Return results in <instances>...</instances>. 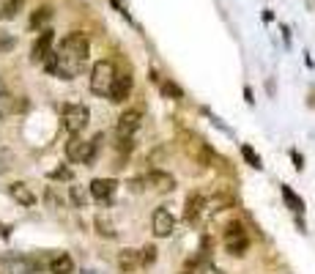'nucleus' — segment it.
<instances>
[{"label": "nucleus", "mask_w": 315, "mask_h": 274, "mask_svg": "<svg viewBox=\"0 0 315 274\" xmlns=\"http://www.w3.org/2000/svg\"><path fill=\"white\" fill-rule=\"evenodd\" d=\"M44 63H47V71L58 74L60 80H74L88 63V36L69 33L60 42L58 52H50V58Z\"/></svg>", "instance_id": "f257e3e1"}, {"label": "nucleus", "mask_w": 315, "mask_h": 274, "mask_svg": "<svg viewBox=\"0 0 315 274\" xmlns=\"http://www.w3.org/2000/svg\"><path fill=\"white\" fill-rule=\"evenodd\" d=\"M101 140H104L101 134H96L93 140H82L80 134H72V140H69V146H66V156L72 159V162L91 165L93 159H96V151H99V143Z\"/></svg>", "instance_id": "f03ea898"}, {"label": "nucleus", "mask_w": 315, "mask_h": 274, "mask_svg": "<svg viewBox=\"0 0 315 274\" xmlns=\"http://www.w3.org/2000/svg\"><path fill=\"white\" fill-rule=\"evenodd\" d=\"M115 66L110 61H99L96 66L91 69V91L96 96H107L110 88H113V80H115Z\"/></svg>", "instance_id": "7ed1b4c3"}, {"label": "nucleus", "mask_w": 315, "mask_h": 274, "mask_svg": "<svg viewBox=\"0 0 315 274\" xmlns=\"http://www.w3.org/2000/svg\"><path fill=\"white\" fill-rule=\"evenodd\" d=\"M225 249L236 258H244L249 249V239H247V230H244L241 222H230L225 230Z\"/></svg>", "instance_id": "20e7f679"}, {"label": "nucleus", "mask_w": 315, "mask_h": 274, "mask_svg": "<svg viewBox=\"0 0 315 274\" xmlns=\"http://www.w3.org/2000/svg\"><path fill=\"white\" fill-rule=\"evenodd\" d=\"M91 121V112L85 104H66L63 107V126H66L69 134H80Z\"/></svg>", "instance_id": "39448f33"}, {"label": "nucleus", "mask_w": 315, "mask_h": 274, "mask_svg": "<svg viewBox=\"0 0 315 274\" xmlns=\"http://www.w3.org/2000/svg\"><path fill=\"white\" fill-rule=\"evenodd\" d=\"M132 187L135 189H156V192H170V189H176V179H173L170 173H148L143 175V179H137V181H132Z\"/></svg>", "instance_id": "423d86ee"}, {"label": "nucleus", "mask_w": 315, "mask_h": 274, "mask_svg": "<svg viewBox=\"0 0 315 274\" xmlns=\"http://www.w3.org/2000/svg\"><path fill=\"white\" fill-rule=\"evenodd\" d=\"M30 271H33V261L25 255L9 252L0 258V274H30Z\"/></svg>", "instance_id": "0eeeda50"}, {"label": "nucleus", "mask_w": 315, "mask_h": 274, "mask_svg": "<svg viewBox=\"0 0 315 274\" xmlns=\"http://www.w3.org/2000/svg\"><path fill=\"white\" fill-rule=\"evenodd\" d=\"M52 42H55L52 28H41V33H38V38L33 42V50H30V61L44 63L47 58H50V52H52Z\"/></svg>", "instance_id": "6e6552de"}, {"label": "nucleus", "mask_w": 315, "mask_h": 274, "mask_svg": "<svg viewBox=\"0 0 315 274\" xmlns=\"http://www.w3.org/2000/svg\"><path fill=\"white\" fill-rule=\"evenodd\" d=\"M88 192H91L93 200H99V203H110L118 192V181L115 179H93Z\"/></svg>", "instance_id": "1a4fd4ad"}, {"label": "nucleus", "mask_w": 315, "mask_h": 274, "mask_svg": "<svg viewBox=\"0 0 315 274\" xmlns=\"http://www.w3.org/2000/svg\"><path fill=\"white\" fill-rule=\"evenodd\" d=\"M140 124H143V115H140L137 110H126L121 118H118V137L121 140H132V137L137 134Z\"/></svg>", "instance_id": "9d476101"}, {"label": "nucleus", "mask_w": 315, "mask_h": 274, "mask_svg": "<svg viewBox=\"0 0 315 274\" xmlns=\"http://www.w3.org/2000/svg\"><path fill=\"white\" fill-rule=\"evenodd\" d=\"M173 230H176V220H173V214L167 211V208H156V211H154V236L167 239V236H173Z\"/></svg>", "instance_id": "9b49d317"}, {"label": "nucleus", "mask_w": 315, "mask_h": 274, "mask_svg": "<svg viewBox=\"0 0 315 274\" xmlns=\"http://www.w3.org/2000/svg\"><path fill=\"white\" fill-rule=\"evenodd\" d=\"M129 93H132V77L129 74H115L113 80V88H110V102H123V99H129Z\"/></svg>", "instance_id": "f8f14e48"}, {"label": "nucleus", "mask_w": 315, "mask_h": 274, "mask_svg": "<svg viewBox=\"0 0 315 274\" xmlns=\"http://www.w3.org/2000/svg\"><path fill=\"white\" fill-rule=\"evenodd\" d=\"M203 208H206V198L203 195H189L186 198V203H184V220L186 222H198V217L203 214Z\"/></svg>", "instance_id": "ddd939ff"}, {"label": "nucleus", "mask_w": 315, "mask_h": 274, "mask_svg": "<svg viewBox=\"0 0 315 274\" xmlns=\"http://www.w3.org/2000/svg\"><path fill=\"white\" fill-rule=\"evenodd\" d=\"M9 195L17 200L19 206H36V195L30 192L28 184H22V181H14L11 187H9Z\"/></svg>", "instance_id": "4468645a"}, {"label": "nucleus", "mask_w": 315, "mask_h": 274, "mask_svg": "<svg viewBox=\"0 0 315 274\" xmlns=\"http://www.w3.org/2000/svg\"><path fill=\"white\" fill-rule=\"evenodd\" d=\"M280 192H282V200H285V206L290 208V211H296V214H302V211H304V200L299 198L296 192L288 187V184H282V187H280Z\"/></svg>", "instance_id": "2eb2a0df"}, {"label": "nucleus", "mask_w": 315, "mask_h": 274, "mask_svg": "<svg viewBox=\"0 0 315 274\" xmlns=\"http://www.w3.org/2000/svg\"><path fill=\"white\" fill-rule=\"evenodd\" d=\"M50 271H52V274H72V271H74V261H72L66 252H60V255L52 258Z\"/></svg>", "instance_id": "dca6fc26"}, {"label": "nucleus", "mask_w": 315, "mask_h": 274, "mask_svg": "<svg viewBox=\"0 0 315 274\" xmlns=\"http://www.w3.org/2000/svg\"><path fill=\"white\" fill-rule=\"evenodd\" d=\"M118 266H121L123 271H132L140 266V255L137 249H121V255H118Z\"/></svg>", "instance_id": "f3484780"}, {"label": "nucleus", "mask_w": 315, "mask_h": 274, "mask_svg": "<svg viewBox=\"0 0 315 274\" xmlns=\"http://www.w3.org/2000/svg\"><path fill=\"white\" fill-rule=\"evenodd\" d=\"M50 19H52V9H50V6H38V9L30 14V28L41 30Z\"/></svg>", "instance_id": "a211bd4d"}, {"label": "nucleus", "mask_w": 315, "mask_h": 274, "mask_svg": "<svg viewBox=\"0 0 315 274\" xmlns=\"http://www.w3.org/2000/svg\"><path fill=\"white\" fill-rule=\"evenodd\" d=\"M17 110H22V102H17L11 93H0V118L11 115V112H17Z\"/></svg>", "instance_id": "6ab92c4d"}, {"label": "nucleus", "mask_w": 315, "mask_h": 274, "mask_svg": "<svg viewBox=\"0 0 315 274\" xmlns=\"http://www.w3.org/2000/svg\"><path fill=\"white\" fill-rule=\"evenodd\" d=\"M241 156L247 159V165H249V167H255V170H263L261 156H258V154H255V151H252L249 146H241Z\"/></svg>", "instance_id": "aec40b11"}, {"label": "nucleus", "mask_w": 315, "mask_h": 274, "mask_svg": "<svg viewBox=\"0 0 315 274\" xmlns=\"http://www.w3.org/2000/svg\"><path fill=\"white\" fill-rule=\"evenodd\" d=\"M96 233H99V236H104V239H113L115 236V228L110 225L107 217H99V220H96Z\"/></svg>", "instance_id": "412c9836"}, {"label": "nucleus", "mask_w": 315, "mask_h": 274, "mask_svg": "<svg viewBox=\"0 0 315 274\" xmlns=\"http://www.w3.org/2000/svg\"><path fill=\"white\" fill-rule=\"evenodd\" d=\"M137 255H140V266H151L156 261V247H143V249H137Z\"/></svg>", "instance_id": "4be33fe9"}, {"label": "nucleus", "mask_w": 315, "mask_h": 274, "mask_svg": "<svg viewBox=\"0 0 315 274\" xmlns=\"http://www.w3.org/2000/svg\"><path fill=\"white\" fill-rule=\"evenodd\" d=\"M11 167H14V154L6 146H0V173L11 170Z\"/></svg>", "instance_id": "5701e85b"}, {"label": "nucleus", "mask_w": 315, "mask_h": 274, "mask_svg": "<svg viewBox=\"0 0 315 274\" xmlns=\"http://www.w3.org/2000/svg\"><path fill=\"white\" fill-rule=\"evenodd\" d=\"M17 47V38H14L9 30H0V52H11Z\"/></svg>", "instance_id": "b1692460"}, {"label": "nucleus", "mask_w": 315, "mask_h": 274, "mask_svg": "<svg viewBox=\"0 0 315 274\" xmlns=\"http://www.w3.org/2000/svg\"><path fill=\"white\" fill-rule=\"evenodd\" d=\"M72 200L77 206H85V200H88V192H85L82 187H72Z\"/></svg>", "instance_id": "393cba45"}, {"label": "nucleus", "mask_w": 315, "mask_h": 274, "mask_svg": "<svg viewBox=\"0 0 315 274\" xmlns=\"http://www.w3.org/2000/svg\"><path fill=\"white\" fill-rule=\"evenodd\" d=\"M162 93H164V96H173V99H181V96H184V93H181V88L173 85V83H164V85H162Z\"/></svg>", "instance_id": "a878e982"}, {"label": "nucleus", "mask_w": 315, "mask_h": 274, "mask_svg": "<svg viewBox=\"0 0 315 274\" xmlns=\"http://www.w3.org/2000/svg\"><path fill=\"white\" fill-rule=\"evenodd\" d=\"M52 179H66V181H69V179H72V173H69L66 167H60V170H55V173H52Z\"/></svg>", "instance_id": "bb28decb"}, {"label": "nucleus", "mask_w": 315, "mask_h": 274, "mask_svg": "<svg viewBox=\"0 0 315 274\" xmlns=\"http://www.w3.org/2000/svg\"><path fill=\"white\" fill-rule=\"evenodd\" d=\"M290 156H293V165H296V170H302V167H304V159H302V154H296V151H293V154H290Z\"/></svg>", "instance_id": "cd10ccee"}, {"label": "nucleus", "mask_w": 315, "mask_h": 274, "mask_svg": "<svg viewBox=\"0 0 315 274\" xmlns=\"http://www.w3.org/2000/svg\"><path fill=\"white\" fill-rule=\"evenodd\" d=\"M110 3H113V6H115V9L121 11V14H126V3H123V0H110Z\"/></svg>", "instance_id": "c85d7f7f"}, {"label": "nucleus", "mask_w": 315, "mask_h": 274, "mask_svg": "<svg viewBox=\"0 0 315 274\" xmlns=\"http://www.w3.org/2000/svg\"><path fill=\"white\" fill-rule=\"evenodd\" d=\"M206 274H222V271H219V269H208Z\"/></svg>", "instance_id": "c756f323"}, {"label": "nucleus", "mask_w": 315, "mask_h": 274, "mask_svg": "<svg viewBox=\"0 0 315 274\" xmlns=\"http://www.w3.org/2000/svg\"><path fill=\"white\" fill-rule=\"evenodd\" d=\"M181 274H189V271H181Z\"/></svg>", "instance_id": "7c9ffc66"}]
</instances>
